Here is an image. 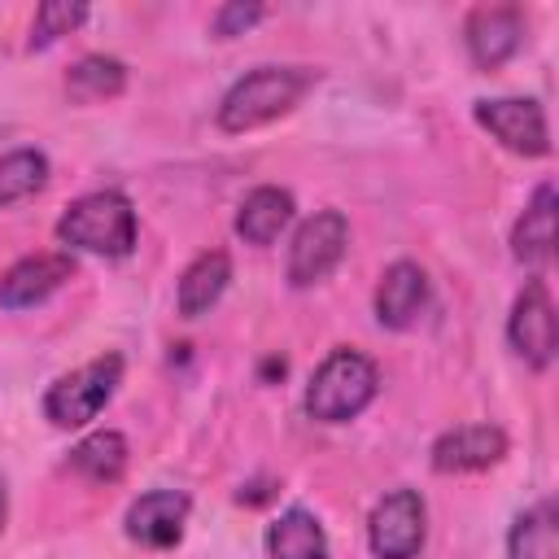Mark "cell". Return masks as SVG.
I'll use <instances>...</instances> for the list:
<instances>
[{
	"label": "cell",
	"instance_id": "4",
	"mask_svg": "<svg viewBox=\"0 0 559 559\" xmlns=\"http://www.w3.org/2000/svg\"><path fill=\"white\" fill-rule=\"evenodd\" d=\"M118 384H122V358L118 354H100V358L66 371V376H57L48 384L44 415L57 428H83V424H92L109 406V397L118 393Z\"/></svg>",
	"mask_w": 559,
	"mask_h": 559
},
{
	"label": "cell",
	"instance_id": "16",
	"mask_svg": "<svg viewBox=\"0 0 559 559\" xmlns=\"http://www.w3.org/2000/svg\"><path fill=\"white\" fill-rule=\"evenodd\" d=\"M511 253L524 266H542L555 253V188L542 183L511 227Z\"/></svg>",
	"mask_w": 559,
	"mask_h": 559
},
{
	"label": "cell",
	"instance_id": "11",
	"mask_svg": "<svg viewBox=\"0 0 559 559\" xmlns=\"http://www.w3.org/2000/svg\"><path fill=\"white\" fill-rule=\"evenodd\" d=\"M507 454V432L498 424H459L432 441V472L463 476L485 472Z\"/></svg>",
	"mask_w": 559,
	"mask_h": 559
},
{
	"label": "cell",
	"instance_id": "18",
	"mask_svg": "<svg viewBox=\"0 0 559 559\" xmlns=\"http://www.w3.org/2000/svg\"><path fill=\"white\" fill-rule=\"evenodd\" d=\"M507 559H559V511L550 498L533 502L511 520Z\"/></svg>",
	"mask_w": 559,
	"mask_h": 559
},
{
	"label": "cell",
	"instance_id": "23",
	"mask_svg": "<svg viewBox=\"0 0 559 559\" xmlns=\"http://www.w3.org/2000/svg\"><path fill=\"white\" fill-rule=\"evenodd\" d=\"M262 17H266L262 4H218L214 17H210V26H214L218 39H231V35H245V31H249L253 22H262Z\"/></svg>",
	"mask_w": 559,
	"mask_h": 559
},
{
	"label": "cell",
	"instance_id": "7",
	"mask_svg": "<svg viewBox=\"0 0 559 559\" xmlns=\"http://www.w3.org/2000/svg\"><path fill=\"white\" fill-rule=\"evenodd\" d=\"M507 341H511V349H515L533 371H546V367L555 362L559 323H555V301H550L546 280H528V284L520 288V297L511 301Z\"/></svg>",
	"mask_w": 559,
	"mask_h": 559
},
{
	"label": "cell",
	"instance_id": "1",
	"mask_svg": "<svg viewBox=\"0 0 559 559\" xmlns=\"http://www.w3.org/2000/svg\"><path fill=\"white\" fill-rule=\"evenodd\" d=\"M314 70L310 66H253L249 74H240L223 100H218V127L227 135H245L258 131L275 118H284L288 109H297L306 100V92L314 87Z\"/></svg>",
	"mask_w": 559,
	"mask_h": 559
},
{
	"label": "cell",
	"instance_id": "6",
	"mask_svg": "<svg viewBox=\"0 0 559 559\" xmlns=\"http://www.w3.org/2000/svg\"><path fill=\"white\" fill-rule=\"evenodd\" d=\"M349 245V218L341 210H314L288 245V284L293 288H314L319 280H328Z\"/></svg>",
	"mask_w": 559,
	"mask_h": 559
},
{
	"label": "cell",
	"instance_id": "2",
	"mask_svg": "<svg viewBox=\"0 0 559 559\" xmlns=\"http://www.w3.org/2000/svg\"><path fill=\"white\" fill-rule=\"evenodd\" d=\"M380 393V367L349 345H336L306 384V415L319 424H349Z\"/></svg>",
	"mask_w": 559,
	"mask_h": 559
},
{
	"label": "cell",
	"instance_id": "20",
	"mask_svg": "<svg viewBox=\"0 0 559 559\" xmlns=\"http://www.w3.org/2000/svg\"><path fill=\"white\" fill-rule=\"evenodd\" d=\"M127 87V66L118 57H105V52H87L70 66L66 74V92L74 100H109Z\"/></svg>",
	"mask_w": 559,
	"mask_h": 559
},
{
	"label": "cell",
	"instance_id": "19",
	"mask_svg": "<svg viewBox=\"0 0 559 559\" xmlns=\"http://www.w3.org/2000/svg\"><path fill=\"white\" fill-rule=\"evenodd\" d=\"M127 459H131V445L122 432L114 428H100V432H87L74 450H70V467L92 480V485H114L122 472H127Z\"/></svg>",
	"mask_w": 559,
	"mask_h": 559
},
{
	"label": "cell",
	"instance_id": "21",
	"mask_svg": "<svg viewBox=\"0 0 559 559\" xmlns=\"http://www.w3.org/2000/svg\"><path fill=\"white\" fill-rule=\"evenodd\" d=\"M48 183V157L39 148H13L0 153V210L13 201L35 197Z\"/></svg>",
	"mask_w": 559,
	"mask_h": 559
},
{
	"label": "cell",
	"instance_id": "13",
	"mask_svg": "<svg viewBox=\"0 0 559 559\" xmlns=\"http://www.w3.org/2000/svg\"><path fill=\"white\" fill-rule=\"evenodd\" d=\"M70 275H74L70 253H31L0 275V306L4 310H31V306L48 301Z\"/></svg>",
	"mask_w": 559,
	"mask_h": 559
},
{
	"label": "cell",
	"instance_id": "3",
	"mask_svg": "<svg viewBox=\"0 0 559 559\" xmlns=\"http://www.w3.org/2000/svg\"><path fill=\"white\" fill-rule=\"evenodd\" d=\"M57 240L96 258H127L135 249V210L127 192L100 188L70 201L66 214L57 218Z\"/></svg>",
	"mask_w": 559,
	"mask_h": 559
},
{
	"label": "cell",
	"instance_id": "5",
	"mask_svg": "<svg viewBox=\"0 0 559 559\" xmlns=\"http://www.w3.org/2000/svg\"><path fill=\"white\" fill-rule=\"evenodd\" d=\"M424 537H428V507L411 485L389 489L367 515V542L376 559H415L424 550Z\"/></svg>",
	"mask_w": 559,
	"mask_h": 559
},
{
	"label": "cell",
	"instance_id": "8",
	"mask_svg": "<svg viewBox=\"0 0 559 559\" xmlns=\"http://www.w3.org/2000/svg\"><path fill=\"white\" fill-rule=\"evenodd\" d=\"M476 122L511 153L520 157H546L550 153V127H546V109L528 96H493V100H476Z\"/></svg>",
	"mask_w": 559,
	"mask_h": 559
},
{
	"label": "cell",
	"instance_id": "24",
	"mask_svg": "<svg viewBox=\"0 0 559 559\" xmlns=\"http://www.w3.org/2000/svg\"><path fill=\"white\" fill-rule=\"evenodd\" d=\"M4 511H9V498H4V480H0V528H4Z\"/></svg>",
	"mask_w": 559,
	"mask_h": 559
},
{
	"label": "cell",
	"instance_id": "9",
	"mask_svg": "<svg viewBox=\"0 0 559 559\" xmlns=\"http://www.w3.org/2000/svg\"><path fill=\"white\" fill-rule=\"evenodd\" d=\"M432 288H428V271L411 258H397L393 266H384L380 284H376V319L389 332H406L419 323V314L428 310Z\"/></svg>",
	"mask_w": 559,
	"mask_h": 559
},
{
	"label": "cell",
	"instance_id": "15",
	"mask_svg": "<svg viewBox=\"0 0 559 559\" xmlns=\"http://www.w3.org/2000/svg\"><path fill=\"white\" fill-rule=\"evenodd\" d=\"M293 192L288 188H275V183H262V188H253L245 201H240V210H236V236L245 240V245H271L288 223H293Z\"/></svg>",
	"mask_w": 559,
	"mask_h": 559
},
{
	"label": "cell",
	"instance_id": "22",
	"mask_svg": "<svg viewBox=\"0 0 559 559\" xmlns=\"http://www.w3.org/2000/svg\"><path fill=\"white\" fill-rule=\"evenodd\" d=\"M83 22H87V4H61V0L39 4L35 9V26H31V48H48V44H57L61 35H70Z\"/></svg>",
	"mask_w": 559,
	"mask_h": 559
},
{
	"label": "cell",
	"instance_id": "14",
	"mask_svg": "<svg viewBox=\"0 0 559 559\" xmlns=\"http://www.w3.org/2000/svg\"><path fill=\"white\" fill-rule=\"evenodd\" d=\"M231 284V258L223 249H205L197 253L183 275H179V288H175V301H179V314L183 319H201L210 306H218V297L227 293Z\"/></svg>",
	"mask_w": 559,
	"mask_h": 559
},
{
	"label": "cell",
	"instance_id": "12",
	"mask_svg": "<svg viewBox=\"0 0 559 559\" xmlns=\"http://www.w3.org/2000/svg\"><path fill=\"white\" fill-rule=\"evenodd\" d=\"M188 511H192L188 493H179V489H148V493H140L127 507V520L122 524H127V537L131 542H140L148 550H166V546H175L183 537Z\"/></svg>",
	"mask_w": 559,
	"mask_h": 559
},
{
	"label": "cell",
	"instance_id": "17",
	"mask_svg": "<svg viewBox=\"0 0 559 559\" xmlns=\"http://www.w3.org/2000/svg\"><path fill=\"white\" fill-rule=\"evenodd\" d=\"M266 555L271 559H328V533L314 511L288 507L266 524Z\"/></svg>",
	"mask_w": 559,
	"mask_h": 559
},
{
	"label": "cell",
	"instance_id": "10",
	"mask_svg": "<svg viewBox=\"0 0 559 559\" xmlns=\"http://www.w3.org/2000/svg\"><path fill=\"white\" fill-rule=\"evenodd\" d=\"M463 39H467V52L480 70H498L507 66L520 44H524V13L515 4H485V9H472L467 26H463Z\"/></svg>",
	"mask_w": 559,
	"mask_h": 559
}]
</instances>
